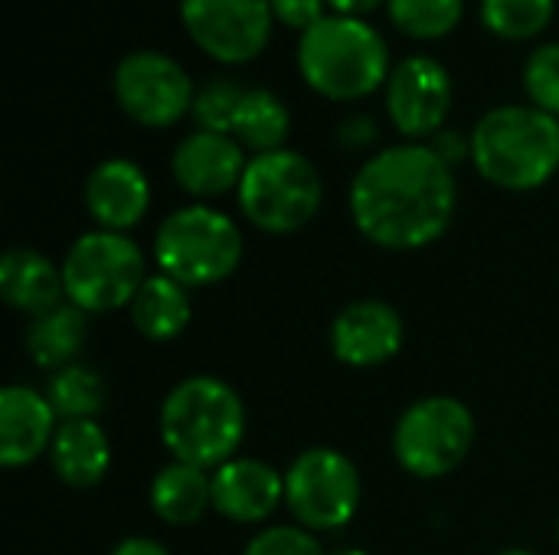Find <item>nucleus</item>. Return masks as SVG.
<instances>
[{
  "label": "nucleus",
  "mask_w": 559,
  "mask_h": 555,
  "mask_svg": "<svg viewBox=\"0 0 559 555\" xmlns=\"http://www.w3.org/2000/svg\"><path fill=\"white\" fill-rule=\"evenodd\" d=\"M455 200V173L429 144L386 147L350 183V216L360 236L393 252L432 245L449 229Z\"/></svg>",
  "instance_id": "nucleus-1"
},
{
  "label": "nucleus",
  "mask_w": 559,
  "mask_h": 555,
  "mask_svg": "<svg viewBox=\"0 0 559 555\" xmlns=\"http://www.w3.org/2000/svg\"><path fill=\"white\" fill-rule=\"evenodd\" d=\"M242 435V399L216 376H190L177 383L160 406V442L174 461L216 471L233 461Z\"/></svg>",
  "instance_id": "nucleus-2"
},
{
  "label": "nucleus",
  "mask_w": 559,
  "mask_h": 555,
  "mask_svg": "<svg viewBox=\"0 0 559 555\" xmlns=\"http://www.w3.org/2000/svg\"><path fill=\"white\" fill-rule=\"evenodd\" d=\"M472 160L501 190H537L559 170V121L534 105H501L475 124Z\"/></svg>",
  "instance_id": "nucleus-3"
},
{
  "label": "nucleus",
  "mask_w": 559,
  "mask_h": 555,
  "mask_svg": "<svg viewBox=\"0 0 559 555\" xmlns=\"http://www.w3.org/2000/svg\"><path fill=\"white\" fill-rule=\"evenodd\" d=\"M298 69L318 95L354 101L390 79V52L370 23L334 13L301 33Z\"/></svg>",
  "instance_id": "nucleus-4"
},
{
  "label": "nucleus",
  "mask_w": 559,
  "mask_h": 555,
  "mask_svg": "<svg viewBox=\"0 0 559 555\" xmlns=\"http://www.w3.org/2000/svg\"><path fill=\"white\" fill-rule=\"evenodd\" d=\"M154 258L160 275L183 288H203L229 278L242 258V236L236 222L210 206L174 209L154 239Z\"/></svg>",
  "instance_id": "nucleus-5"
},
{
  "label": "nucleus",
  "mask_w": 559,
  "mask_h": 555,
  "mask_svg": "<svg viewBox=\"0 0 559 555\" xmlns=\"http://www.w3.org/2000/svg\"><path fill=\"white\" fill-rule=\"evenodd\" d=\"M239 206L262 232H298L321 206V177L298 150L282 147L272 154H255L239 180Z\"/></svg>",
  "instance_id": "nucleus-6"
},
{
  "label": "nucleus",
  "mask_w": 559,
  "mask_h": 555,
  "mask_svg": "<svg viewBox=\"0 0 559 555\" xmlns=\"http://www.w3.org/2000/svg\"><path fill=\"white\" fill-rule=\"evenodd\" d=\"M144 285V255L124 232L95 229L72 242L62 262L66 301L85 314L118 311Z\"/></svg>",
  "instance_id": "nucleus-7"
},
{
  "label": "nucleus",
  "mask_w": 559,
  "mask_h": 555,
  "mask_svg": "<svg viewBox=\"0 0 559 555\" xmlns=\"http://www.w3.org/2000/svg\"><path fill=\"white\" fill-rule=\"evenodd\" d=\"M475 419L465 402L452 396H429L413 402L393 432V455L413 478L436 481L452 474L472 451Z\"/></svg>",
  "instance_id": "nucleus-8"
},
{
  "label": "nucleus",
  "mask_w": 559,
  "mask_h": 555,
  "mask_svg": "<svg viewBox=\"0 0 559 555\" xmlns=\"http://www.w3.org/2000/svg\"><path fill=\"white\" fill-rule=\"evenodd\" d=\"M285 504L298 527L311 533L341 530L360 507V474L347 455L334 448H308L285 474Z\"/></svg>",
  "instance_id": "nucleus-9"
},
{
  "label": "nucleus",
  "mask_w": 559,
  "mask_h": 555,
  "mask_svg": "<svg viewBox=\"0 0 559 555\" xmlns=\"http://www.w3.org/2000/svg\"><path fill=\"white\" fill-rule=\"evenodd\" d=\"M115 95L128 118L144 128H170L193 108L190 75L164 52L141 49L118 62Z\"/></svg>",
  "instance_id": "nucleus-10"
},
{
  "label": "nucleus",
  "mask_w": 559,
  "mask_h": 555,
  "mask_svg": "<svg viewBox=\"0 0 559 555\" xmlns=\"http://www.w3.org/2000/svg\"><path fill=\"white\" fill-rule=\"evenodd\" d=\"M190 39L219 62L255 59L272 33L269 0H180Z\"/></svg>",
  "instance_id": "nucleus-11"
},
{
  "label": "nucleus",
  "mask_w": 559,
  "mask_h": 555,
  "mask_svg": "<svg viewBox=\"0 0 559 555\" xmlns=\"http://www.w3.org/2000/svg\"><path fill=\"white\" fill-rule=\"evenodd\" d=\"M452 108V79L432 56H409L386 79V111L400 134H439Z\"/></svg>",
  "instance_id": "nucleus-12"
},
{
  "label": "nucleus",
  "mask_w": 559,
  "mask_h": 555,
  "mask_svg": "<svg viewBox=\"0 0 559 555\" xmlns=\"http://www.w3.org/2000/svg\"><path fill=\"white\" fill-rule=\"evenodd\" d=\"M403 347V321L383 301H354L331 324V350L341 363L370 370Z\"/></svg>",
  "instance_id": "nucleus-13"
},
{
  "label": "nucleus",
  "mask_w": 559,
  "mask_h": 555,
  "mask_svg": "<svg viewBox=\"0 0 559 555\" xmlns=\"http://www.w3.org/2000/svg\"><path fill=\"white\" fill-rule=\"evenodd\" d=\"M285 504V474L255 458H233L213 471V510L233 523H262Z\"/></svg>",
  "instance_id": "nucleus-14"
},
{
  "label": "nucleus",
  "mask_w": 559,
  "mask_h": 555,
  "mask_svg": "<svg viewBox=\"0 0 559 555\" xmlns=\"http://www.w3.org/2000/svg\"><path fill=\"white\" fill-rule=\"evenodd\" d=\"M242 147L229 134L197 131L183 137L174 150V177L177 183L193 196H219L226 190H239V180L246 173Z\"/></svg>",
  "instance_id": "nucleus-15"
},
{
  "label": "nucleus",
  "mask_w": 559,
  "mask_h": 555,
  "mask_svg": "<svg viewBox=\"0 0 559 555\" xmlns=\"http://www.w3.org/2000/svg\"><path fill=\"white\" fill-rule=\"evenodd\" d=\"M56 409L29 386H7L0 393V461L23 468L52 448Z\"/></svg>",
  "instance_id": "nucleus-16"
},
{
  "label": "nucleus",
  "mask_w": 559,
  "mask_h": 555,
  "mask_svg": "<svg viewBox=\"0 0 559 555\" xmlns=\"http://www.w3.org/2000/svg\"><path fill=\"white\" fill-rule=\"evenodd\" d=\"M151 203L147 177L131 160H105L85 180V206L92 219L108 232H124L128 226L141 222Z\"/></svg>",
  "instance_id": "nucleus-17"
},
{
  "label": "nucleus",
  "mask_w": 559,
  "mask_h": 555,
  "mask_svg": "<svg viewBox=\"0 0 559 555\" xmlns=\"http://www.w3.org/2000/svg\"><path fill=\"white\" fill-rule=\"evenodd\" d=\"M52 471L69 487H95L111 468V445L95 419L62 422L49 448Z\"/></svg>",
  "instance_id": "nucleus-18"
},
{
  "label": "nucleus",
  "mask_w": 559,
  "mask_h": 555,
  "mask_svg": "<svg viewBox=\"0 0 559 555\" xmlns=\"http://www.w3.org/2000/svg\"><path fill=\"white\" fill-rule=\"evenodd\" d=\"M0 294L23 314H46L66 298L62 268L33 249H10L0 258Z\"/></svg>",
  "instance_id": "nucleus-19"
},
{
  "label": "nucleus",
  "mask_w": 559,
  "mask_h": 555,
  "mask_svg": "<svg viewBox=\"0 0 559 555\" xmlns=\"http://www.w3.org/2000/svg\"><path fill=\"white\" fill-rule=\"evenodd\" d=\"M206 507H213V478L203 468L170 461L151 481V510L167 527H190L206 514Z\"/></svg>",
  "instance_id": "nucleus-20"
},
{
  "label": "nucleus",
  "mask_w": 559,
  "mask_h": 555,
  "mask_svg": "<svg viewBox=\"0 0 559 555\" xmlns=\"http://www.w3.org/2000/svg\"><path fill=\"white\" fill-rule=\"evenodd\" d=\"M131 324L151 343H167L183 334L190 324V298L187 288L167 275L144 278L141 291L131 301Z\"/></svg>",
  "instance_id": "nucleus-21"
},
{
  "label": "nucleus",
  "mask_w": 559,
  "mask_h": 555,
  "mask_svg": "<svg viewBox=\"0 0 559 555\" xmlns=\"http://www.w3.org/2000/svg\"><path fill=\"white\" fill-rule=\"evenodd\" d=\"M85 311L75 304H59L39 314L26 330V350L36 366L43 370H66L75 363L82 340H85Z\"/></svg>",
  "instance_id": "nucleus-22"
},
{
  "label": "nucleus",
  "mask_w": 559,
  "mask_h": 555,
  "mask_svg": "<svg viewBox=\"0 0 559 555\" xmlns=\"http://www.w3.org/2000/svg\"><path fill=\"white\" fill-rule=\"evenodd\" d=\"M288 128H292V118L278 95H272L269 88H246L236 121H233V134L239 144L252 147L255 154H272V150H282Z\"/></svg>",
  "instance_id": "nucleus-23"
},
{
  "label": "nucleus",
  "mask_w": 559,
  "mask_h": 555,
  "mask_svg": "<svg viewBox=\"0 0 559 555\" xmlns=\"http://www.w3.org/2000/svg\"><path fill=\"white\" fill-rule=\"evenodd\" d=\"M46 399L56 409L62 422L95 419L105 406V386L92 366L72 363L66 370H56L46 386Z\"/></svg>",
  "instance_id": "nucleus-24"
},
{
  "label": "nucleus",
  "mask_w": 559,
  "mask_h": 555,
  "mask_svg": "<svg viewBox=\"0 0 559 555\" xmlns=\"http://www.w3.org/2000/svg\"><path fill=\"white\" fill-rule=\"evenodd\" d=\"M557 0H481L485 26L501 39H531L554 20Z\"/></svg>",
  "instance_id": "nucleus-25"
},
{
  "label": "nucleus",
  "mask_w": 559,
  "mask_h": 555,
  "mask_svg": "<svg viewBox=\"0 0 559 555\" xmlns=\"http://www.w3.org/2000/svg\"><path fill=\"white\" fill-rule=\"evenodd\" d=\"M393 23L416 39H439L452 33L465 13V0H386Z\"/></svg>",
  "instance_id": "nucleus-26"
},
{
  "label": "nucleus",
  "mask_w": 559,
  "mask_h": 555,
  "mask_svg": "<svg viewBox=\"0 0 559 555\" xmlns=\"http://www.w3.org/2000/svg\"><path fill=\"white\" fill-rule=\"evenodd\" d=\"M246 88L229 82V79H213L206 82L197 95H193V118L200 124V131H213V134H233V121L239 111Z\"/></svg>",
  "instance_id": "nucleus-27"
},
{
  "label": "nucleus",
  "mask_w": 559,
  "mask_h": 555,
  "mask_svg": "<svg viewBox=\"0 0 559 555\" xmlns=\"http://www.w3.org/2000/svg\"><path fill=\"white\" fill-rule=\"evenodd\" d=\"M524 88L534 108L559 114V43H544L531 52L524 65Z\"/></svg>",
  "instance_id": "nucleus-28"
},
{
  "label": "nucleus",
  "mask_w": 559,
  "mask_h": 555,
  "mask_svg": "<svg viewBox=\"0 0 559 555\" xmlns=\"http://www.w3.org/2000/svg\"><path fill=\"white\" fill-rule=\"evenodd\" d=\"M242 555H324V550L305 527H269L249 540Z\"/></svg>",
  "instance_id": "nucleus-29"
},
{
  "label": "nucleus",
  "mask_w": 559,
  "mask_h": 555,
  "mask_svg": "<svg viewBox=\"0 0 559 555\" xmlns=\"http://www.w3.org/2000/svg\"><path fill=\"white\" fill-rule=\"evenodd\" d=\"M272 3V16L282 20L285 26L295 29H311L318 20H324V0H269Z\"/></svg>",
  "instance_id": "nucleus-30"
},
{
  "label": "nucleus",
  "mask_w": 559,
  "mask_h": 555,
  "mask_svg": "<svg viewBox=\"0 0 559 555\" xmlns=\"http://www.w3.org/2000/svg\"><path fill=\"white\" fill-rule=\"evenodd\" d=\"M337 137H341V144H347V147H367V144L377 141V124H373V118H367V114H354V118H347V121L337 128Z\"/></svg>",
  "instance_id": "nucleus-31"
},
{
  "label": "nucleus",
  "mask_w": 559,
  "mask_h": 555,
  "mask_svg": "<svg viewBox=\"0 0 559 555\" xmlns=\"http://www.w3.org/2000/svg\"><path fill=\"white\" fill-rule=\"evenodd\" d=\"M429 147H432V150L449 164V167H455V164L472 150V141L465 144V141H462V134H455V131H439V134H436V141H432Z\"/></svg>",
  "instance_id": "nucleus-32"
},
{
  "label": "nucleus",
  "mask_w": 559,
  "mask_h": 555,
  "mask_svg": "<svg viewBox=\"0 0 559 555\" xmlns=\"http://www.w3.org/2000/svg\"><path fill=\"white\" fill-rule=\"evenodd\" d=\"M111 555H167V550L157 543V540H147V536H131V540H121Z\"/></svg>",
  "instance_id": "nucleus-33"
},
{
  "label": "nucleus",
  "mask_w": 559,
  "mask_h": 555,
  "mask_svg": "<svg viewBox=\"0 0 559 555\" xmlns=\"http://www.w3.org/2000/svg\"><path fill=\"white\" fill-rule=\"evenodd\" d=\"M328 3H331L334 13H341V16H360V13L380 7L383 0H328Z\"/></svg>",
  "instance_id": "nucleus-34"
},
{
  "label": "nucleus",
  "mask_w": 559,
  "mask_h": 555,
  "mask_svg": "<svg viewBox=\"0 0 559 555\" xmlns=\"http://www.w3.org/2000/svg\"><path fill=\"white\" fill-rule=\"evenodd\" d=\"M334 555H367L364 550H341V553H334Z\"/></svg>",
  "instance_id": "nucleus-35"
},
{
  "label": "nucleus",
  "mask_w": 559,
  "mask_h": 555,
  "mask_svg": "<svg viewBox=\"0 0 559 555\" xmlns=\"http://www.w3.org/2000/svg\"><path fill=\"white\" fill-rule=\"evenodd\" d=\"M498 555H534V553H527V550H508V553H498Z\"/></svg>",
  "instance_id": "nucleus-36"
}]
</instances>
